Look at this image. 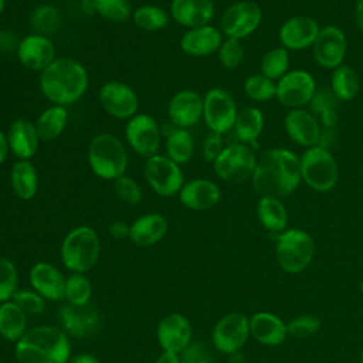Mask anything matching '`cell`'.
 <instances>
[{
    "label": "cell",
    "mask_w": 363,
    "mask_h": 363,
    "mask_svg": "<svg viewBox=\"0 0 363 363\" xmlns=\"http://www.w3.org/2000/svg\"><path fill=\"white\" fill-rule=\"evenodd\" d=\"M252 184L259 196H289L302 182L301 160L289 149L275 147L257 157Z\"/></svg>",
    "instance_id": "obj_1"
},
{
    "label": "cell",
    "mask_w": 363,
    "mask_h": 363,
    "mask_svg": "<svg viewBox=\"0 0 363 363\" xmlns=\"http://www.w3.org/2000/svg\"><path fill=\"white\" fill-rule=\"evenodd\" d=\"M38 85L41 94L52 104L68 106L79 101L89 85L85 67L72 58H55L40 72Z\"/></svg>",
    "instance_id": "obj_2"
},
{
    "label": "cell",
    "mask_w": 363,
    "mask_h": 363,
    "mask_svg": "<svg viewBox=\"0 0 363 363\" xmlns=\"http://www.w3.org/2000/svg\"><path fill=\"white\" fill-rule=\"evenodd\" d=\"M71 356V337L58 326H33L14 343L17 363H68Z\"/></svg>",
    "instance_id": "obj_3"
},
{
    "label": "cell",
    "mask_w": 363,
    "mask_h": 363,
    "mask_svg": "<svg viewBox=\"0 0 363 363\" xmlns=\"http://www.w3.org/2000/svg\"><path fill=\"white\" fill-rule=\"evenodd\" d=\"M101 257V238L91 225H77L62 238L60 259L69 272L85 274L91 271Z\"/></svg>",
    "instance_id": "obj_4"
},
{
    "label": "cell",
    "mask_w": 363,
    "mask_h": 363,
    "mask_svg": "<svg viewBox=\"0 0 363 363\" xmlns=\"http://www.w3.org/2000/svg\"><path fill=\"white\" fill-rule=\"evenodd\" d=\"M92 173L102 180H116L128 169V152L123 143L111 133H99L92 138L86 153Z\"/></svg>",
    "instance_id": "obj_5"
},
{
    "label": "cell",
    "mask_w": 363,
    "mask_h": 363,
    "mask_svg": "<svg viewBox=\"0 0 363 363\" xmlns=\"http://www.w3.org/2000/svg\"><path fill=\"white\" fill-rule=\"evenodd\" d=\"M301 160L302 180L315 191L326 193L339 180V166L333 155L319 145L308 147Z\"/></svg>",
    "instance_id": "obj_6"
},
{
    "label": "cell",
    "mask_w": 363,
    "mask_h": 363,
    "mask_svg": "<svg viewBox=\"0 0 363 363\" xmlns=\"http://www.w3.org/2000/svg\"><path fill=\"white\" fill-rule=\"evenodd\" d=\"M315 241L303 230H284L277 237V259L288 274L302 272L313 259Z\"/></svg>",
    "instance_id": "obj_7"
},
{
    "label": "cell",
    "mask_w": 363,
    "mask_h": 363,
    "mask_svg": "<svg viewBox=\"0 0 363 363\" xmlns=\"http://www.w3.org/2000/svg\"><path fill=\"white\" fill-rule=\"evenodd\" d=\"M257 157L245 143H233L224 147L213 162L216 174L228 183H242L252 177Z\"/></svg>",
    "instance_id": "obj_8"
},
{
    "label": "cell",
    "mask_w": 363,
    "mask_h": 363,
    "mask_svg": "<svg viewBox=\"0 0 363 363\" xmlns=\"http://www.w3.org/2000/svg\"><path fill=\"white\" fill-rule=\"evenodd\" d=\"M145 179L149 187L160 197H173L179 194L184 184V174L176 162L166 155H155L145 160Z\"/></svg>",
    "instance_id": "obj_9"
},
{
    "label": "cell",
    "mask_w": 363,
    "mask_h": 363,
    "mask_svg": "<svg viewBox=\"0 0 363 363\" xmlns=\"http://www.w3.org/2000/svg\"><path fill=\"white\" fill-rule=\"evenodd\" d=\"M237 105L233 96L223 88H211L203 96V119L207 128L218 135L234 129Z\"/></svg>",
    "instance_id": "obj_10"
},
{
    "label": "cell",
    "mask_w": 363,
    "mask_h": 363,
    "mask_svg": "<svg viewBox=\"0 0 363 363\" xmlns=\"http://www.w3.org/2000/svg\"><path fill=\"white\" fill-rule=\"evenodd\" d=\"M250 336V319L240 312L223 315L211 330V342L223 354H233L242 349Z\"/></svg>",
    "instance_id": "obj_11"
},
{
    "label": "cell",
    "mask_w": 363,
    "mask_h": 363,
    "mask_svg": "<svg viewBox=\"0 0 363 363\" xmlns=\"http://www.w3.org/2000/svg\"><path fill=\"white\" fill-rule=\"evenodd\" d=\"M262 21L259 6L250 0H241L228 6L220 20L221 33L227 38L242 40L251 35Z\"/></svg>",
    "instance_id": "obj_12"
},
{
    "label": "cell",
    "mask_w": 363,
    "mask_h": 363,
    "mask_svg": "<svg viewBox=\"0 0 363 363\" xmlns=\"http://www.w3.org/2000/svg\"><path fill=\"white\" fill-rule=\"evenodd\" d=\"M125 138L130 149L145 159L159 153L160 128L149 113H136L128 119Z\"/></svg>",
    "instance_id": "obj_13"
},
{
    "label": "cell",
    "mask_w": 363,
    "mask_h": 363,
    "mask_svg": "<svg viewBox=\"0 0 363 363\" xmlns=\"http://www.w3.org/2000/svg\"><path fill=\"white\" fill-rule=\"evenodd\" d=\"M316 82L313 77L305 69L288 71L277 82L275 98L291 109H298L311 102L316 92Z\"/></svg>",
    "instance_id": "obj_14"
},
{
    "label": "cell",
    "mask_w": 363,
    "mask_h": 363,
    "mask_svg": "<svg viewBox=\"0 0 363 363\" xmlns=\"http://www.w3.org/2000/svg\"><path fill=\"white\" fill-rule=\"evenodd\" d=\"M98 98L104 111L115 119H130L138 113V94L125 82L108 81L102 84Z\"/></svg>",
    "instance_id": "obj_15"
},
{
    "label": "cell",
    "mask_w": 363,
    "mask_h": 363,
    "mask_svg": "<svg viewBox=\"0 0 363 363\" xmlns=\"http://www.w3.org/2000/svg\"><path fill=\"white\" fill-rule=\"evenodd\" d=\"M60 328L75 339H85L95 335L101 328V313L92 303L85 306H72L65 303L58 311Z\"/></svg>",
    "instance_id": "obj_16"
},
{
    "label": "cell",
    "mask_w": 363,
    "mask_h": 363,
    "mask_svg": "<svg viewBox=\"0 0 363 363\" xmlns=\"http://www.w3.org/2000/svg\"><path fill=\"white\" fill-rule=\"evenodd\" d=\"M313 58L322 68L335 69L342 65L347 41L346 35L337 26H326L320 28L313 45Z\"/></svg>",
    "instance_id": "obj_17"
},
{
    "label": "cell",
    "mask_w": 363,
    "mask_h": 363,
    "mask_svg": "<svg viewBox=\"0 0 363 363\" xmlns=\"http://www.w3.org/2000/svg\"><path fill=\"white\" fill-rule=\"evenodd\" d=\"M156 339L162 350L180 353L193 340V328L186 315L170 312L156 326Z\"/></svg>",
    "instance_id": "obj_18"
},
{
    "label": "cell",
    "mask_w": 363,
    "mask_h": 363,
    "mask_svg": "<svg viewBox=\"0 0 363 363\" xmlns=\"http://www.w3.org/2000/svg\"><path fill=\"white\" fill-rule=\"evenodd\" d=\"M17 58L30 71H44L57 57L54 43L43 34L23 37L17 44Z\"/></svg>",
    "instance_id": "obj_19"
},
{
    "label": "cell",
    "mask_w": 363,
    "mask_h": 363,
    "mask_svg": "<svg viewBox=\"0 0 363 363\" xmlns=\"http://www.w3.org/2000/svg\"><path fill=\"white\" fill-rule=\"evenodd\" d=\"M65 278L62 271L48 261H37L28 271L30 288L51 302L64 299Z\"/></svg>",
    "instance_id": "obj_20"
},
{
    "label": "cell",
    "mask_w": 363,
    "mask_h": 363,
    "mask_svg": "<svg viewBox=\"0 0 363 363\" xmlns=\"http://www.w3.org/2000/svg\"><path fill=\"white\" fill-rule=\"evenodd\" d=\"M167 116L174 128L189 129L203 118V96L194 89H180L169 101Z\"/></svg>",
    "instance_id": "obj_21"
},
{
    "label": "cell",
    "mask_w": 363,
    "mask_h": 363,
    "mask_svg": "<svg viewBox=\"0 0 363 363\" xmlns=\"http://www.w3.org/2000/svg\"><path fill=\"white\" fill-rule=\"evenodd\" d=\"M320 27L313 17L295 16L288 18L278 31L279 43L286 50H303L313 45Z\"/></svg>",
    "instance_id": "obj_22"
},
{
    "label": "cell",
    "mask_w": 363,
    "mask_h": 363,
    "mask_svg": "<svg viewBox=\"0 0 363 363\" xmlns=\"http://www.w3.org/2000/svg\"><path fill=\"white\" fill-rule=\"evenodd\" d=\"M177 196L180 204L187 210L204 211L218 204L221 199V190L213 180L191 179L184 182Z\"/></svg>",
    "instance_id": "obj_23"
},
{
    "label": "cell",
    "mask_w": 363,
    "mask_h": 363,
    "mask_svg": "<svg viewBox=\"0 0 363 363\" xmlns=\"http://www.w3.org/2000/svg\"><path fill=\"white\" fill-rule=\"evenodd\" d=\"M169 14L177 24L194 28L210 24L216 14V6L213 0H172Z\"/></svg>",
    "instance_id": "obj_24"
},
{
    "label": "cell",
    "mask_w": 363,
    "mask_h": 363,
    "mask_svg": "<svg viewBox=\"0 0 363 363\" xmlns=\"http://www.w3.org/2000/svg\"><path fill=\"white\" fill-rule=\"evenodd\" d=\"M6 136L10 152L18 160H30L38 152L40 136L35 125L26 118L14 119L9 126Z\"/></svg>",
    "instance_id": "obj_25"
},
{
    "label": "cell",
    "mask_w": 363,
    "mask_h": 363,
    "mask_svg": "<svg viewBox=\"0 0 363 363\" xmlns=\"http://www.w3.org/2000/svg\"><path fill=\"white\" fill-rule=\"evenodd\" d=\"M284 126L288 136L295 143L305 147L319 145L322 129L318 119L308 111L302 108L291 109L284 119Z\"/></svg>",
    "instance_id": "obj_26"
},
{
    "label": "cell",
    "mask_w": 363,
    "mask_h": 363,
    "mask_svg": "<svg viewBox=\"0 0 363 363\" xmlns=\"http://www.w3.org/2000/svg\"><path fill=\"white\" fill-rule=\"evenodd\" d=\"M223 41L221 30L207 24L184 31L180 38V48L190 57H207L217 52Z\"/></svg>",
    "instance_id": "obj_27"
},
{
    "label": "cell",
    "mask_w": 363,
    "mask_h": 363,
    "mask_svg": "<svg viewBox=\"0 0 363 363\" xmlns=\"http://www.w3.org/2000/svg\"><path fill=\"white\" fill-rule=\"evenodd\" d=\"M167 228L169 224L164 216L160 213H145L130 224L129 240L142 248L152 247L164 238Z\"/></svg>",
    "instance_id": "obj_28"
},
{
    "label": "cell",
    "mask_w": 363,
    "mask_h": 363,
    "mask_svg": "<svg viewBox=\"0 0 363 363\" xmlns=\"http://www.w3.org/2000/svg\"><path fill=\"white\" fill-rule=\"evenodd\" d=\"M250 335L265 346H278L288 335L286 323L271 312H257L250 318Z\"/></svg>",
    "instance_id": "obj_29"
},
{
    "label": "cell",
    "mask_w": 363,
    "mask_h": 363,
    "mask_svg": "<svg viewBox=\"0 0 363 363\" xmlns=\"http://www.w3.org/2000/svg\"><path fill=\"white\" fill-rule=\"evenodd\" d=\"M28 315L13 301L0 303V337L16 343L28 330Z\"/></svg>",
    "instance_id": "obj_30"
},
{
    "label": "cell",
    "mask_w": 363,
    "mask_h": 363,
    "mask_svg": "<svg viewBox=\"0 0 363 363\" xmlns=\"http://www.w3.org/2000/svg\"><path fill=\"white\" fill-rule=\"evenodd\" d=\"M38 173L30 160H17L10 170V184L20 200H31L38 191Z\"/></svg>",
    "instance_id": "obj_31"
},
{
    "label": "cell",
    "mask_w": 363,
    "mask_h": 363,
    "mask_svg": "<svg viewBox=\"0 0 363 363\" xmlns=\"http://www.w3.org/2000/svg\"><path fill=\"white\" fill-rule=\"evenodd\" d=\"M67 122H68L67 106L51 105L38 115L34 125L40 136V140L51 142L64 132Z\"/></svg>",
    "instance_id": "obj_32"
},
{
    "label": "cell",
    "mask_w": 363,
    "mask_h": 363,
    "mask_svg": "<svg viewBox=\"0 0 363 363\" xmlns=\"http://www.w3.org/2000/svg\"><path fill=\"white\" fill-rule=\"evenodd\" d=\"M259 223L271 233H282L288 224V213L284 203L277 197L261 196L257 203Z\"/></svg>",
    "instance_id": "obj_33"
},
{
    "label": "cell",
    "mask_w": 363,
    "mask_h": 363,
    "mask_svg": "<svg viewBox=\"0 0 363 363\" xmlns=\"http://www.w3.org/2000/svg\"><path fill=\"white\" fill-rule=\"evenodd\" d=\"M264 129V115L255 106H245L237 113L234 123L235 136L241 143H254Z\"/></svg>",
    "instance_id": "obj_34"
},
{
    "label": "cell",
    "mask_w": 363,
    "mask_h": 363,
    "mask_svg": "<svg viewBox=\"0 0 363 363\" xmlns=\"http://www.w3.org/2000/svg\"><path fill=\"white\" fill-rule=\"evenodd\" d=\"M166 156L177 164L187 163L194 152V139L189 129L173 128L164 142Z\"/></svg>",
    "instance_id": "obj_35"
},
{
    "label": "cell",
    "mask_w": 363,
    "mask_h": 363,
    "mask_svg": "<svg viewBox=\"0 0 363 363\" xmlns=\"http://www.w3.org/2000/svg\"><path fill=\"white\" fill-rule=\"evenodd\" d=\"M360 89V79L357 72L347 67L340 65L333 69L330 78V91L337 98V101H352Z\"/></svg>",
    "instance_id": "obj_36"
},
{
    "label": "cell",
    "mask_w": 363,
    "mask_h": 363,
    "mask_svg": "<svg viewBox=\"0 0 363 363\" xmlns=\"http://www.w3.org/2000/svg\"><path fill=\"white\" fill-rule=\"evenodd\" d=\"M94 294L92 282L85 274L71 272L65 278L64 286V299L68 305L72 306H85L91 303Z\"/></svg>",
    "instance_id": "obj_37"
},
{
    "label": "cell",
    "mask_w": 363,
    "mask_h": 363,
    "mask_svg": "<svg viewBox=\"0 0 363 363\" xmlns=\"http://www.w3.org/2000/svg\"><path fill=\"white\" fill-rule=\"evenodd\" d=\"M170 14L155 4H143L133 10L132 21L143 31H159L169 24Z\"/></svg>",
    "instance_id": "obj_38"
},
{
    "label": "cell",
    "mask_w": 363,
    "mask_h": 363,
    "mask_svg": "<svg viewBox=\"0 0 363 363\" xmlns=\"http://www.w3.org/2000/svg\"><path fill=\"white\" fill-rule=\"evenodd\" d=\"M289 68V54L284 47H277L267 51L261 60V72L269 79H281Z\"/></svg>",
    "instance_id": "obj_39"
},
{
    "label": "cell",
    "mask_w": 363,
    "mask_h": 363,
    "mask_svg": "<svg viewBox=\"0 0 363 363\" xmlns=\"http://www.w3.org/2000/svg\"><path fill=\"white\" fill-rule=\"evenodd\" d=\"M61 16L55 6L52 4H40L37 6L30 17V23L33 28L43 35H47L48 33H54L57 27L60 26Z\"/></svg>",
    "instance_id": "obj_40"
},
{
    "label": "cell",
    "mask_w": 363,
    "mask_h": 363,
    "mask_svg": "<svg viewBox=\"0 0 363 363\" xmlns=\"http://www.w3.org/2000/svg\"><path fill=\"white\" fill-rule=\"evenodd\" d=\"M244 92L252 101L265 102L277 95V84L264 74H254L244 81Z\"/></svg>",
    "instance_id": "obj_41"
},
{
    "label": "cell",
    "mask_w": 363,
    "mask_h": 363,
    "mask_svg": "<svg viewBox=\"0 0 363 363\" xmlns=\"http://www.w3.org/2000/svg\"><path fill=\"white\" fill-rule=\"evenodd\" d=\"M94 10L108 21L123 23L132 18V7L128 0H92Z\"/></svg>",
    "instance_id": "obj_42"
},
{
    "label": "cell",
    "mask_w": 363,
    "mask_h": 363,
    "mask_svg": "<svg viewBox=\"0 0 363 363\" xmlns=\"http://www.w3.org/2000/svg\"><path fill=\"white\" fill-rule=\"evenodd\" d=\"M18 289V269L13 259L0 255V303L11 301Z\"/></svg>",
    "instance_id": "obj_43"
},
{
    "label": "cell",
    "mask_w": 363,
    "mask_h": 363,
    "mask_svg": "<svg viewBox=\"0 0 363 363\" xmlns=\"http://www.w3.org/2000/svg\"><path fill=\"white\" fill-rule=\"evenodd\" d=\"M217 54H218L220 64L224 68L233 69V68H237L244 60V45L241 40L225 38L221 43Z\"/></svg>",
    "instance_id": "obj_44"
},
{
    "label": "cell",
    "mask_w": 363,
    "mask_h": 363,
    "mask_svg": "<svg viewBox=\"0 0 363 363\" xmlns=\"http://www.w3.org/2000/svg\"><path fill=\"white\" fill-rule=\"evenodd\" d=\"M27 315H38L45 311L47 301L33 288H18L11 298Z\"/></svg>",
    "instance_id": "obj_45"
},
{
    "label": "cell",
    "mask_w": 363,
    "mask_h": 363,
    "mask_svg": "<svg viewBox=\"0 0 363 363\" xmlns=\"http://www.w3.org/2000/svg\"><path fill=\"white\" fill-rule=\"evenodd\" d=\"M113 189L116 196L129 206H136L142 200V187L135 179L126 174L113 180Z\"/></svg>",
    "instance_id": "obj_46"
},
{
    "label": "cell",
    "mask_w": 363,
    "mask_h": 363,
    "mask_svg": "<svg viewBox=\"0 0 363 363\" xmlns=\"http://www.w3.org/2000/svg\"><path fill=\"white\" fill-rule=\"evenodd\" d=\"M320 329V320L315 315H299L286 323L289 336L303 339L315 335Z\"/></svg>",
    "instance_id": "obj_47"
},
{
    "label": "cell",
    "mask_w": 363,
    "mask_h": 363,
    "mask_svg": "<svg viewBox=\"0 0 363 363\" xmlns=\"http://www.w3.org/2000/svg\"><path fill=\"white\" fill-rule=\"evenodd\" d=\"M180 363H213L208 347L199 340H191L180 353Z\"/></svg>",
    "instance_id": "obj_48"
},
{
    "label": "cell",
    "mask_w": 363,
    "mask_h": 363,
    "mask_svg": "<svg viewBox=\"0 0 363 363\" xmlns=\"http://www.w3.org/2000/svg\"><path fill=\"white\" fill-rule=\"evenodd\" d=\"M336 101H337V98L333 95L332 91L325 89V88L316 89L313 98L309 102L311 111L315 115H320L322 112H325L328 109H336Z\"/></svg>",
    "instance_id": "obj_49"
},
{
    "label": "cell",
    "mask_w": 363,
    "mask_h": 363,
    "mask_svg": "<svg viewBox=\"0 0 363 363\" xmlns=\"http://www.w3.org/2000/svg\"><path fill=\"white\" fill-rule=\"evenodd\" d=\"M224 142H223V136L218 133L211 132L210 135L206 136L204 142H203V157L206 162H214L220 153L224 150Z\"/></svg>",
    "instance_id": "obj_50"
},
{
    "label": "cell",
    "mask_w": 363,
    "mask_h": 363,
    "mask_svg": "<svg viewBox=\"0 0 363 363\" xmlns=\"http://www.w3.org/2000/svg\"><path fill=\"white\" fill-rule=\"evenodd\" d=\"M129 230H130V224L122 220H115L108 225V233L115 240L129 238Z\"/></svg>",
    "instance_id": "obj_51"
},
{
    "label": "cell",
    "mask_w": 363,
    "mask_h": 363,
    "mask_svg": "<svg viewBox=\"0 0 363 363\" xmlns=\"http://www.w3.org/2000/svg\"><path fill=\"white\" fill-rule=\"evenodd\" d=\"M319 118H320V122H322V125L325 126V129H333L335 125H336L337 121H339V116H337L336 109H328V111L322 112V113L319 115Z\"/></svg>",
    "instance_id": "obj_52"
},
{
    "label": "cell",
    "mask_w": 363,
    "mask_h": 363,
    "mask_svg": "<svg viewBox=\"0 0 363 363\" xmlns=\"http://www.w3.org/2000/svg\"><path fill=\"white\" fill-rule=\"evenodd\" d=\"M68 363H102V362L92 353L81 352V353L72 354L71 359L68 360Z\"/></svg>",
    "instance_id": "obj_53"
},
{
    "label": "cell",
    "mask_w": 363,
    "mask_h": 363,
    "mask_svg": "<svg viewBox=\"0 0 363 363\" xmlns=\"http://www.w3.org/2000/svg\"><path fill=\"white\" fill-rule=\"evenodd\" d=\"M156 363H180V356L179 353H174V352L162 350L156 359Z\"/></svg>",
    "instance_id": "obj_54"
},
{
    "label": "cell",
    "mask_w": 363,
    "mask_h": 363,
    "mask_svg": "<svg viewBox=\"0 0 363 363\" xmlns=\"http://www.w3.org/2000/svg\"><path fill=\"white\" fill-rule=\"evenodd\" d=\"M10 149H9V142H7V136L6 133L0 129V164H3L7 159Z\"/></svg>",
    "instance_id": "obj_55"
},
{
    "label": "cell",
    "mask_w": 363,
    "mask_h": 363,
    "mask_svg": "<svg viewBox=\"0 0 363 363\" xmlns=\"http://www.w3.org/2000/svg\"><path fill=\"white\" fill-rule=\"evenodd\" d=\"M354 18H356L357 27L363 31V0H357V3H356Z\"/></svg>",
    "instance_id": "obj_56"
},
{
    "label": "cell",
    "mask_w": 363,
    "mask_h": 363,
    "mask_svg": "<svg viewBox=\"0 0 363 363\" xmlns=\"http://www.w3.org/2000/svg\"><path fill=\"white\" fill-rule=\"evenodd\" d=\"M228 363H248V360L241 352H237L228 356Z\"/></svg>",
    "instance_id": "obj_57"
},
{
    "label": "cell",
    "mask_w": 363,
    "mask_h": 363,
    "mask_svg": "<svg viewBox=\"0 0 363 363\" xmlns=\"http://www.w3.org/2000/svg\"><path fill=\"white\" fill-rule=\"evenodd\" d=\"M4 9H6V0H0V16L4 11Z\"/></svg>",
    "instance_id": "obj_58"
},
{
    "label": "cell",
    "mask_w": 363,
    "mask_h": 363,
    "mask_svg": "<svg viewBox=\"0 0 363 363\" xmlns=\"http://www.w3.org/2000/svg\"><path fill=\"white\" fill-rule=\"evenodd\" d=\"M359 289H360V292H362V295H363V279H362L360 284H359Z\"/></svg>",
    "instance_id": "obj_59"
},
{
    "label": "cell",
    "mask_w": 363,
    "mask_h": 363,
    "mask_svg": "<svg viewBox=\"0 0 363 363\" xmlns=\"http://www.w3.org/2000/svg\"><path fill=\"white\" fill-rule=\"evenodd\" d=\"M360 363H363V352H362V357H360Z\"/></svg>",
    "instance_id": "obj_60"
},
{
    "label": "cell",
    "mask_w": 363,
    "mask_h": 363,
    "mask_svg": "<svg viewBox=\"0 0 363 363\" xmlns=\"http://www.w3.org/2000/svg\"><path fill=\"white\" fill-rule=\"evenodd\" d=\"M0 350H1V349H0Z\"/></svg>",
    "instance_id": "obj_61"
}]
</instances>
